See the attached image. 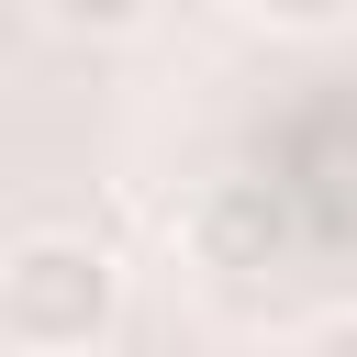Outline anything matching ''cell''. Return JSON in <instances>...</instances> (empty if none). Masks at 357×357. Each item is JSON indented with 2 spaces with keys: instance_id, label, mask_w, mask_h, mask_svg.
Instances as JSON below:
<instances>
[{
  "instance_id": "2",
  "label": "cell",
  "mask_w": 357,
  "mask_h": 357,
  "mask_svg": "<svg viewBox=\"0 0 357 357\" xmlns=\"http://www.w3.org/2000/svg\"><path fill=\"white\" fill-rule=\"evenodd\" d=\"M190 257H201V268H223V279L268 268V257H279V201H268L257 178L201 190V201H190Z\"/></svg>"
},
{
  "instance_id": "5",
  "label": "cell",
  "mask_w": 357,
  "mask_h": 357,
  "mask_svg": "<svg viewBox=\"0 0 357 357\" xmlns=\"http://www.w3.org/2000/svg\"><path fill=\"white\" fill-rule=\"evenodd\" d=\"M301 346H324V357H357V312H312V324H301Z\"/></svg>"
},
{
  "instance_id": "1",
  "label": "cell",
  "mask_w": 357,
  "mask_h": 357,
  "mask_svg": "<svg viewBox=\"0 0 357 357\" xmlns=\"http://www.w3.org/2000/svg\"><path fill=\"white\" fill-rule=\"evenodd\" d=\"M0 335L33 346V357H89V346H112V335H123V257H112L100 234H67V223L22 234V245L0 257Z\"/></svg>"
},
{
  "instance_id": "4",
  "label": "cell",
  "mask_w": 357,
  "mask_h": 357,
  "mask_svg": "<svg viewBox=\"0 0 357 357\" xmlns=\"http://www.w3.org/2000/svg\"><path fill=\"white\" fill-rule=\"evenodd\" d=\"M33 11H45L56 33H89V45H112V33H134L156 0H33Z\"/></svg>"
},
{
  "instance_id": "3",
  "label": "cell",
  "mask_w": 357,
  "mask_h": 357,
  "mask_svg": "<svg viewBox=\"0 0 357 357\" xmlns=\"http://www.w3.org/2000/svg\"><path fill=\"white\" fill-rule=\"evenodd\" d=\"M257 33H290V45H312V33H346L357 22V0H234Z\"/></svg>"
}]
</instances>
